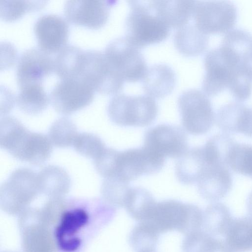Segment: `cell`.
I'll return each mask as SVG.
<instances>
[{
	"label": "cell",
	"instance_id": "cell-3",
	"mask_svg": "<svg viewBox=\"0 0 252 252\" xmlns=\"http://www.w3.org/2000/svg\"><path fill=\"white\" fill-rule=\"evenodd\" d=\"M126 21V39L138 49L158 43L169 35L170 28L154 11L151 0L128 1Z\"/></svg>",
	"mask_w": 252,
	"mask_h": 252
},
{
	"label": "cell",
	"instance_id": "cell-14",
	"mask_svg": "<svg viewBox=\"0 0 252 252\" xmlns=\"http://www.w3.org/2000/svg\"><path fill=\"white\" fill-rule=\"evenodd\" d=\"M67 200L54 233L58 249L64 252L76 251L81 244L78 233L88 223L89 214L84 205Z\"/></svg>",
	"mask_w": 252,
	"mask_h": 252
},
{
	"label": "cell",
	"instance_id": "cell-21",
	"mask_svg": "<svg viewBox=\"0 0 252 252\" xmlns=\"http://www.w3.org/2000/svg\"><path fill=\"white\" fill-rule=\"evenodd\" d=\"M143 88L147 95L161 98L169 94L176 83L173 70L164 64H155L149 68L142 79Z\"/></svg>",
	"mask_w": 252,
	"mask_h": 252
},
{
	"label": "cell",
	"instance_id": "cell-23",
	"mask_svg": "<svg viewBox=\"0 0 252 252\" xmlns=\"http://www.w3.org/2000/svg\"><path fill=\"white\" fill-rule=\"evenodd\" d=\"M40 193L50 198L64 197L71 187V179L63 168L48 165L37 173Z\"/></svg>",
	"mask_w": 252,
	"mask_h": 252
},
{
	"label": "cell",
	"instance_id": "cell-18",
	"mask_svg": "<svg viewBox=\"0 0 252 252\" xmlns=\"http://www.w3.org/2000/svg\"><path fill=\"white\" fill-rule=\"evenodd\" d=\"M54 71V60L40 48L26 50L20 56L16 68L19 87L32 83H42L43 79Z\"/></svg>",
	"mask_w": 252,
	"mask_h": 252
},
{
	"label": "cell",
	"instance_id": "cell-39",
	"mask_svg": "<svg viewBox=\"0 0 252 252\" xmlns=\"http://www.w3.org/2000/svg\"><path fill=\"white\" fill-rule=\"evenodd\" d=\"M119 151L107 148L94 159V163L97 172L104 179L115 176L117 159Z\"/></svg>",
	"mask_w": 252,
	"mask_h": 252
},
{
	"label": "cell",
	"instance_id": "cell-16",
	"mask_svg": "<svg viewBox=\"0 0 252 252\" xmlns=\"http://www.w3.org/2000/svg\"><path fill=\"white\" fill-rule=\"evenodd\" d=\"M114 1L69 0L66 1L64 12L67 20L75 25L98 29L106 23Z\"/></svg>",
	"mask_w": 252,
	"mask_h": 252
},
{
	"label": "cell",
	"instance_id": "cell-4",
	"mask_svg": "<svg viewBox=\"0 0 252 252\" xmlns=\"http://www.w3.org/2000/svg\"><path fill=\"white\" fill-rule=\"evenodd\" d=\"M107 113L110 120L117 126L144 127L155 120L158 106L154 98L147 95L119 94L109 101Z\"/></svg>",
	"mask_w": 252,
	"mask_h": 252
},
{
	"label": "cell",
	"instance_id": "cell-9",
	"mask_svg": "<svg viewBox=\"0 0 252 252\" xmlns=\"http://www.w3.org/2000/svg\"><path fill=\"white\" fill-rule=\"evenodd\" d=\"M108 61L124 81L135 82L142 80L148 70L139 49L125 37L110 42L104 52Z\"/></svg>",
	"mask_w": 252,
	"mask_h": 252
},
{
	"label": "cell",
	"instance_id": "cell-36",
	"mask_svg": "<svg viewBox=\"0 0 252 252\" xmlns=\"http://www.w3.org/2000/svg\"><path fill=\"white\" fill-rule=\"evenodd\" d=\"M241 102H234L222 106L215 116L217 126L225 133H238V126L244 107Z\"/></svg>",
	"mask_w": 252,
	"mask_h": 252
},
{
	"label": "cell",
	"instance_id": "cell-22",
	"mask_svg": "<svg viewBox=\"0 0 252 252\" xmlns=\"http://www.w3.org/2000/svg\"><path fill=\"white\" fill-rule=\"evenodd\" d=\"M195 1L151 0L155 13L170 28H180L192 15Z\"/></svg>",
	"mask_w": 252,
	"mask_h": 252
},
{
	"label": "cell",
	"instance_id": "cell-7",
	"mask_svg": "<svg viewBox=\"0 0 252 252\" xmlns=\"http://www.w3.org/2000/svg\"><path fill=\"white\" fill-rule=\"evenodd\" d=\"M178 105L183 126L189 133L202 135L212 128L215 116L208 96L203 92L197 89L184 92Z\"/></svg>",
	"mask_w": 252,
	"mask_h": 252
},
{
	"label": "cell",
	"instance_id": "cell-35",
	"mask_svg": "<svg viewBox=\"0 0 252 252\" xmlns=\"http://www.w3.org/2000/svg\"><path fill=\"white\" fill-rule=\"evenodd\" d=\"M227 167L237 173L252 178V146L236 143L230 154Z\"/></svg>",
	"mask_w": 252,
	"mask_h": 252
},
{
	"label": "cell",
	"instance_id": "cell-25",
	"mask_svg": "<svg viewBox=\"0 0 252 252\" xmlns=\"http://www.w3.org/2000/svg\"><path fill=\"white\" fill-rule=\"evenodd\" d=\"M224 237L233 252L252 251V219L248 216L233 218Z\"/></svg>",
	"mask_w": 252,
	"mask_h": 252
},
{
	"label": "cell",
	"instance_id": "cell-15",
	"mask_svg": "<svg viewBox=\"0 0 252 252\" xmlns=\"http://www.w3.org/2000/svg\"><path fill=\"white\" fill-rule=\"evenodd\" d=\"M143 147L165 158H178L188 150V139L180 127L161 124L146 132Z\"/></svg>",
	"mask_w": 252,
	"mask_h": 252
},
{
	"label": "cell",
	"instance_id": "cell-37",
	"mask_svg": "<svg viewBox=\"0 0 252 252\" xmlns=\"http://www.w3.org/2000/svg\"><path fill=\"white\" fill-rule=\"evenodd\" d=\"M43 0H0V17L6 21H13L26 12L41 9L45 4Z\"/></svg>",
	"mask_w": 252,
	"mask_h": 252
},
{
	"label": "cell",
	"instance_id": "cell-28",
	"mask_svg": "<svg viewBox=\"0 0 252 252\" xmlns=\"http://www.w3.org/2000/svg\"><path fill=\"white\" fill-rule=\"evenodd\" d=\"M20 88L16 101L23 112L29 115H36L46 108L50 99L42 83H32Z\"/></svg>",
	"mask_w": 252,
	"mask_h": 252
},
{
	"label": "cell",
	"instance_id": "cell-27",
	"mask_svg": "<svg viewBox=\"0 0 252 252\" xmlns=\"http://www.w3.org/2000/svg\"><path fill=\"white\" fill-rule=\"evenodd\" d=\"M157 203L147 189L134 187L131 188L124 207L131 218L145 221L150 219Z\"/></svg>",
	"mask_w": 252,
	"mask_h": 252
},
{
	"label": "cell",
	"instance_id": "cell-31",
	"mask_svg": "<svg viewBox=\"0 0 252 252\" xmlns=\"http://www.w3.org/2000/svg\"><path fill=\"white\" fill-rule=\"evenodd\" d=\"M236 142L226 133L211 137L202 147L209 165H221L227 167L230 154Z\"/></svg>",
	"mask_w": 252,
	"mask_h": 252
},
{
	"label": "cell",
	"instance_id": "cell-29",
	"mask_svg": "<svg viewBox=\"0 0 252 252\" xmlns=\"http://www.w3.org/2000/svg\"><path fill=\"white\" fill-rule=\"evenodd\" d=\"M84 50L73 45H65L54 60V71L61 79L77 78Z\"/></svg>",
	"mask_w": 252,
	"mask_h": 252
},
{
	"label": "cell",
	"instance_id": "cell-17",
	"mask_svg": "<svg viewBox=\"0 0 252 252\" xmlns=\"http://www.w3.org/2000/svg\"><path fill=\"white\" fill-rule=\"evenodd\" d=\"M33 29L39 48L44 52H59L65 46L69 26L63 17L53 14L42 15L35 22Z\"/></svg>",
	"mask_w": 252,
	"mask_h": 252
},
{
	"label": "cell",
	"instance_id": "cell-20",
	"mask_svg": "<svg viewBox=\"0 0 252 252\" xmlns=\"http://www.w3.org/2000/svg\"><path fill=\"white\" fill-rule=\"evenodd\" d=\"M209 165L202 147L188 149L176 163V177L184 185L197 183Z\"/></svg>",
	"mask_w": 252,
	"mask_h": 252
},
{
	"label": "cell",
	"instance_id": "cell-30",
	"mask_svg": "<svg viewBox=\"0 0 252 252\" xmlns=\"http://www.w3.org/2000/svg\"><path fill=\"white\" fill-rule=\"evenodd\" d=\"M182 250L183 252H233L224 240L216 238L202 230L185 235Z\"/></svg>",
	"mask_w": 252,
	"mask_h": 252
},
{
	"label": "cell",
	"instance_id": "cell-11",
	"mask_svg": "<svg viewBox=\"0 0 252 252\" xmlns=\"http://www.w3.org/2000/svg\"><path fill=\"white\" fill-rule=\"evenodd\" d=\"M196 205L169 199L157 202L149 221L159 233L176 230L187 234L195 220Z\"/></svg>",
	"mask_w": 252,
	"mask_h": 252
},
{
	"label": "cell",
	"instance_id": "cell-5",
	"mask_svg": "<svg viewBox=\"0 0 252 252\" xmlns=\"http://www.w3.org/2000/svg\"><path fill=\"white\" fill-rule=\"evenodd\" d=\"M39 193L38 174L29 168H17L0 185V208L8 214L19 215Z\"/></svg>",
	"mask_w": 252,
	"mask_h": 252
},
{
	"label": "cell",
	"instance_id": "cell-41",
	"mask_svg": "<svg viewBox=\"0 0 252 252\" xmlns=\"http://www.w3.org/2000/svg\"><path fill=\"white\" fill-rule=\"evenodd\" d=\"M247 209L248 216L252 219V191L249 195L247 200Z\"/></svg>",
	"mask_w": 252,
	"mask_h": 252
},
{
	"label": "cell",
	"instance_id": "cell-38",
	"mask_svg": "<svg viewBox=\"0 0 252 252\" xmlns=\"http://www.w3.org/2000/svg\"><path fill=\"white\" fill-rule=\"evenodd\" d=\"M72 146L79 154L93 160L106 148L105 144L99 137L88 132L78 133Z\"/></svg>",
	"mask_w": 252,
	"mask_h": 252
},
{
	"label": "cell",
	"instance_id": "cell-42",
	"mask_svg": "<svg viewBox=\"0 0 252 252\" xmlns=\"http://www.w3.org/2000/svg\"><path fill=\"white\" fill-rule=\"evenodd\" d=\"M249 66L250 74L252 77V48L251 53H250V55Z\"/></svg>",
	"mask_w": 252,
	"mask_h": 252
},
{
	"label": "cell",
	"instance_id": "cell-32",
	"mask_svg": "<svg viewBox=\"0 0 252 252\" xmlns=\"http://www.w3.org/2000/svg\"><path fill=\"white\" fill-rule=\"evenodd\" d=\"M159 234L149 221H141L134 226L130 232L129 244L136 252L155 251Z\"/></svg>",
	"mask_w": 252,
	"mask_h": 252
},
{
	"label": "cell",
	"instance_id": "cell-2",
	"mask_svg": "<svg viewBox=\"0 0 252 252\" xmlns=\"http://www.w3.org/2000/svg\"><path fill=\"white\" fill-rule=\"evenodd\" d=\"M0 145L15 158L34 165L45 162L52 152L47 136L30 131L18 120L9 116L0 120Z\"/></svg>",
	"mask_w": 252,
	"mask_h": 252
},
{
	"label": "cell",
	"instance_id": "cell-33",
	"mask_svg": "<svg viewBox=\"0 0 252 252\" xmlns=\"http://www.w3.org/2000/svg\"><path fill=\"white\" fill-rule=\"evenodd\" d=\"M131 187L118 177L104 179L100 192L103 200L114 207H124Z\"/></svg>",
	"mask_w": 252,
	"mask_h": 252
},
{
	"label": "cell",
	"instance_id": "cell-43",
	"mask_svg": "<svg viewBox=\"0 0 252 252\" xmlns=\"http://www.w3.org/2000/svg\"><path fill=\"white\" fill-rule=\"evenodd\" d=\"M155 252V251H152V252Z\"/></svg>",
	"mask_w": 252,
	"mask_h": 252
},
{
	"label": "cell",
	"instance_id": "cell-6",
	"mask_svg": "<svg viewBox=\"0 0 252 252\" xmlns=\"http://www.w3.org/2000/svg\"><path fill=\"white\" fill-rule=\"evenodd\" d=\"M79 79L94 91L105 94H117L122 89L124 82L110 64L104 52L94 50H84Z\"/></svg>",
	"mask_w": 252,
	"mask_h": 252
},
{
	"label": "cell",
	"instance_id": "cell-34",
	"mask_svg": "<svg viewBox=\"0 0 252 252\" xmlns=\"http://www.w3.org/2000/svg\"><path fill=\"white\" fill-rule=\"evenodd\" d=\"M78 134L75 124L69 118L63 117L52 124L48 137L52 145L63 148L72 146Z\"/></svg>",
	"mask_w": 252,
	"mask_h": 252
},
{
	"label": "cell",
	"instance_id": "cell-19",
	"mask_svg": "<svg viewBox=\"0 0 252 252\" xmlns=\"http://www.w3.org/2000/svg\"><path fill=\"white\" fill-rule=\"evenodd\" d=\"M228 167L209 165L197 183L200 195L205 199L216 201L224 197L232 186V177Z\"/></svg>",
	"mask_w": 252,
	"mask_h": 252
},
{
	"label": "cell",
	"instance_id": "cell-26",
	"mask_svg": "<svg viewBox=\"0 0 252 252\" xmlns=\"http://www.w3.org/2000/svg\"><path fill=\"white\" fill-rule=\"evenodd\" d=\"M233 218L225 205L218 202L211 204L203 212L202 228L213 237H224Z\"/></svg>",
	"mask_w": 252,
	"mask_h": 252
},
{
	"label": "cell",
	"instance_id": "cell-13",
	"mask_svg": "<svg viewBox=\"0 0 252 252\" xmlns=\"http://www.w3.org/2000/svg\"><path fill=\"white\" fill-rule=\"evenodd\" d=\"M165 158L143 147L119 152L115 177L128 182L142 175L158 172L163 167Z\"/></svg>",
	"mask_w": 252,
	"mask_h": 252
},
{
	"label": "cell",
	"instance_id": "cell-8",
	"mask_svg": "<svg viewBox=\"0 0 252 252\" xmlns=\"http://www.w3.org/2000/svg\"><path fill=\"white\" fill-rule=\"evenodd\" d=\"M194 25L203 33H226L237 19L235 5L229 1H195L192 13Z\"/></svg>",
	"mask_w": 252,
	"mask_h": 252
},
{
	"label": "cell",
	"instance_id": "cell-40",
	"mask_svg": "<svg viewBox=\"0 0 252 252\" xmlns=\"http://www.w3.org/2000/svg\"><path fill=\"white\" fill-rule=\"evenodd\" d=\"M239 133L252 137V107L245 108L241 121Z\"/></svg>",
	"mask_w": 252,
	"mask_h": 252
},
{
	"label": "cell",
	"instance_id": "cell-24",
	"mask_svg": "<svg viewBox=\"0 0 252 252\" xmlns=\"http://www.w3.org/2000/svg\"><path fill=\"white\" fill-rule=\"evenodd\" d=\"M208 35L201 32L194 24H186L178 28L174 34V42L182 55L194 57L203 53L208 45Z\"/></svg>",
	"mask_w": 252,
	"mask_h": 252
},
{
	"label": "cell",
	"instance_id": "cell-12",
	"mask_svg": "<svg viewBox=\"0 0 252 252\" xmlns=\"http://www.w3.org/2000/svg\"><path fill=\"white\" fill-rule=\"evenodd\" d=\"M94 91L80 79H63L51 91L50 102L58 113L69 115L89 105L94 99Z\"/></svg>",
	"mask_w": 252,
	"mask_h": 252
},
{
	"label": "cell",
	"instance_id": "cell-1",
	"mask_svg": "<svg viewBox=\"0 0 252 252\" xmlns=\"http://www.w3.org/2000/svg\"><path fill=\"white\" fill-rule=\"evenodd\" d=\"M203 92L214 96L228 89L239 102L247 100L252 91V79L247 74L241 54L232 46L221 42L208 51L204 60Z\"/></svg>",
	"mask_w": 252,
	"mask_h": 252
},
{
	"label": "cell",
	"instance_id": "cell-10",
	"mask_svg": "<svg viewBox=\"0 0 252 252\" xmlns=\"http://www.w3.org/2000/svg\"><path fill=\"white\" fill-rule=\"evenodd\" d=\"M18 225L24 252H57L54 231L41 220L39 208L26 209L19 215Z\"/></svg>",
	"mask_w": 252,
	"mask_h": 252
}]
</instances>
